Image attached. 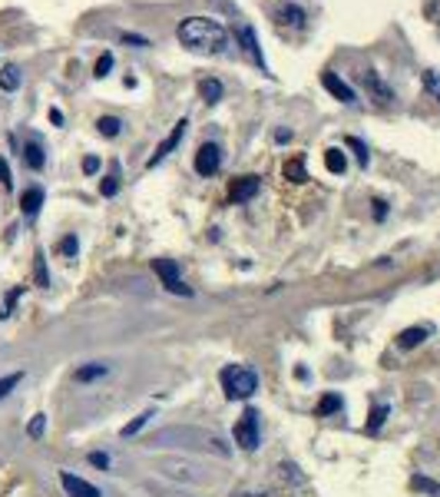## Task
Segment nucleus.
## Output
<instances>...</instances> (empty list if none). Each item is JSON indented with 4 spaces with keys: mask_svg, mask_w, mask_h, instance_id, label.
Instances as JSON below:
<instances>
[{
    "mask_svg": "<svg viewBox=\"0 0 440 497\" xmlns=\"http://www.w3.org/2000/svg\"><path fill=\"white\" fill-rule=\"evenodd\" d=\"M123 40H126V44H136V47H146V44H149L146 37H136V33H123Z\"/></svg>",
    "mask_w": 440,
    "mask_h": 497,
    "instance_id": "4c0bfd02",
    "label": "nucleus"
},
{
    "mask_svg": "<svg viewBox=\"0 0 440 497\" xmlns=\"http://www.w3.org/2000/svg\"><path fill=\"white\" fill-rule=\"evenodd\" d=\"M242 40H245V50H248V56L255 60L258 66H262V73H269V66H265V56H262V50H258V40H255V30L252 27H242Z\"/></svg>",
    "mask_w": 440,
    "mask_h": 497,
    "instance_id": "4468645a",
    "label": "nucleus"
},
{
    "mask_svg": "<svg viewBox=\"0 0 440 497\" xmlns=\"http://www.w3.org/2000/svg\"><path fill=\"white\" fill-rule=\"evenodd\" d=\"M219 378H222V391H226L228 401H248L258 391V375L252 371V368L228 365Z\"/></svg>",
    "mask_w": 440,
    "mask_h": 497,
    "instance_id": "f03ea898",
    "label": "nucleus"
},
{
    "mask_svg": "<svg viewBox=\"0 0 440 497\" xmlns=\"http://www.w3.org/2000/svg\"><path fill=\"white\" fill-rule=\"evenodd\" d=\"M348 146L355 150L358 162H361V166H367V146H365V143H361V140H355V136H348Z\"/></svg>",
    "mask_w": 440,
    "mask_h": 497,
    "instance_id": "7c9ffc66",
    "label": "nucleus"
},
{
    "mask_svg": "<svg viewBox=\"0 0 440 497\" xmlns=\"http://www.w3.org/2000/svg\"><path fill=\"white\" fill-rule=\"evenodd\" d=\"M258 189H262V179L258 176H238V179H232V186H228V196L236 199V203H248V199H255Z\"/></svg>",
    "mask_w": 440,
    "mask_h": 497,
    "instance_id": "9d476101",
    "label": "nucleus"
},
{
    "mask_svg": "<svg viewBox=\"0 0 440 497\" xmlns=\"http://www.w3.org/2000/svg\"><path fill=\"white\" fill-rule=\"evenodd\" d=\"M176 37L183 47L199 50V54H219L228 44V30L219 20H209V17H185L176 27Z\"/></svg>",
    "mask_w": 440,
    "mask_h": 497,
    "instance_id": "f257e3e1",
    "label": "nucleus"
},
{
    "mask_svg": "<svg viewBox=\"0 0 440 497\" xmlns=\"http://www.w3.org/2000/svg\"><path fill=\"white\" fill-rule=\"evenodd\" d=\"M279 20L288 23V27H301V23H305V11H301V7H281Z\"/></svg>",
    "mask_w": 440,
    "mask_h": 497,
    "instance_id": "b1692460",
    "label": "nucleus"
},
{
    "mask_svg": "<svg viewBox=\"0 0 440 497\" xmlns=\"http://www.w3.org/2000/svg\"><path fill=\"white\" fill-rule=\"evenodd\" d=\"M43 428H47V414H43V411H37V414L30 418V424H27V434H30V438H40Z\"/></svg>",
    "mask_w": 440,
    "mask_h": 497,
    "instance_id": "cd10ccee",
    "label": "nucleus"
},
{
    "mask_svg": "<svg viewBox=\"0 0 440 497\" xmlns=\"http://www.w3.org/2000/svg\"><path fill=\"white\" fill-rule=\"evenodd\" d=\"M23 162L30 166V169H43V162H47V156H43V146L37 140H27L23 143Z\"/></svg>",
    "mask_w": 440,
    "mask_h": 497,
    "instance_id": "ddd939ff",
    "label": "nucleus"
},
{
    "mask_svg": "<svg viewBox=\"0 0 440 497\" xmlns=\"http://www.w3.org/2000/svg\"><path fill=\"white\" fill-rule=\"evenodd\" d=\"M285 179H291V183H308V173H305V156H295V160L285 162Z\"/></svg>",
    "mask_w": 440,
    "mask_h": 497,
    "instance_id": "dca6fc26",
    "label": "nucleus"
},
{
    "mask_svg": "<svg viewBox=\"0 0 440 497\" xmlns=\"http://www.w3.org/2000/svg\"><path fill=\"white\" fill-rule=\"evenodd\" d=\"M275 140H279V143H288V140H291V130H279V133H275Z\"/></svg>",
    "mask_w": 440,
    "mask_h": 497,
    "instance_id": "ea45409f",
    "label": "nucleus"
},
{
    "mask_svg": "<svg viewBox=\"0 0 440 497\" xmlns=\"http://www.w3.org/2000/svg\"><path fill=\"white\" fill-rule=\"evenodd\" d=\"M152 272L159 275L162 285H166L172 295H185V299L192 295V289L183 282V275H179V265H176L172 259H152Z\"/></svg>",
    "mask_w": 440,
    "mask_h": 497,
    "instance_id": "7ed1b4c3",
    "label": "nucleus"
},
{
    "mask_svg": "<svg viewBox=\"0 0 440 497\" xmlns=\"http://www.w3.org/2000/svg\"><path fill=\"white\" fill-rule=\"evenodd\" d=\"M0 186L4 189H13V176H11V166H7V160L0 156Z\"/></svg>",
    "mask_w": 440,
    "mask_h": 497,
    "instance_id": "473e14b6",
    "label": "nucleus"
},
{
    "mask_svg": "<svg viewBox=\"0 0 440 497\" xmlns=\"http://www.w3.org/2000/svg\"><path fill=\"white\" fill-rule=\"evenodd\" d=\"M420 83H424V90H427L434 100H440V73L437 70H424L420 73Z\"/></svg>",
    "mask_w": 440,
    "mask_h": 497,
    "instance_id": "4be33fe9",
    "label": "nucleus"
},
{
    "mask_svg": "<svg viewBox=\"0 0 440 497\" xmlns=\"http://www.w3.org/2000/svg\"><path fill=\"white\" fill-rule=\"evenodd\" d=\"M90 465H93V467H103V471H106V467H109V454L93 451V454H90Z\"/></svg>",
    "mask_w": 440,
    "mask_h": 497,
    "instance_id": "f704fd0d",
    "label": "nucleus"
},
{
    "mask_svg": "<svg viewBox=\"0 0 440 497\" xmlns=\"http://www.w3.org/2000/svg\"><path fill=\"white\" fill-rule=\"evenodd\" d=\"M149 418H152V414H149V411H146V414H140L136 421H129V424H126V428H123V431H119V434H123V438H133V434H140L142 428H146V421H149Z\"/></svg>",
    "mask_w": 440,
    "mask_h": 497,
    "instance_id": "bb28decb",
    "label": "nucleus"
},
{
    "mask_svg": "<svg viewBox=\"0 0 440 497\" xmlns=\"http://www.w3.org/2000/svg\"><path fill=\"white\" fill-rule=\"evenodd\" d=\"M60 484H63V491H66L70 497H103L97 487L90 484V481L76 477L73 471H60Z\"/></svg>",
    "mask_w": 440,
    "mask_h": 497,
    "instance_id": "6e6552de",
    "label": "nucleus"
},
{
    "mask_svg": "<svg viewBox=\"0 0 440 497\" xmlns=\"http://www.w3.org/2000/svg\"><path fill=\"white\" fill-rule=\"evenodd\" d=\"M109 375V365H99V361H90V365L76 368L73 378L80 381V385H86V381H97V378H106Z\"/></svg>",
    "mask_w": 440,
    "mask_h": 497,
    "instance_id": "2eb2a0df",
    "label": "nucleus"
},
{
    "mask_svg": "<svg viewBox=\"0 0 440 497\" xmlns=\"http://www.w3.org/2000/svg\"><path fill=\"white\" fill-rule=\"evenodd\" d=\"M341 395H334V391H328V395H324L322 401H318V408H314V414H318V418H328V414H334V411H341Z\"/></svg>",
    "mask_w": 440,
    "mask_h": 497,
    "instance_id": "6ab92c4d",
    "label": "nucleus"
},
{
    "mask_svg": "<svg viewBox=\"0 0 440 497\" xmlns=\"http://www.w3.org/2000/svg\"><path fill=\"white\" fill-rule=\"evenodd\" d=\"M60 252H63L66 259H73L76 252H80V242H76V236H66V239H60Z\"/></svg>",
    "mask_w": 440,
    "mask_h": 497,
    "instance_id": "c756f323",
    "label": "nucleus"
},
{
    "mask_svg": "<svg viewBox=\"0 0 440 497\" xmlns=\"http://www.w3.org/2000/svg\"><path fill=\"white\" fill-rule=\"evenodd\" d=\"M97 130L103 133V136H109V140H113V136H119L123 123H119L116 116H99V119H97Z\"/></svg>",
    "mask_w": 440,
    "mask_h": 497,
    "instance_id": "393cba45",
    "label": "nucleus"
},
{
    "mask_svg": "<svg viewBox=\"0 0 440 497\" xmlns=\"http://www.w3.org/2000/svg\"><path fill=\"white\" fill-rule=\"evenodd\" d=\"M322 83H324V90H328L334 100H341V103H348V107H351V103H358L355 90L348 87V83H344L338 73H331V70H324V73H322Z\"/></svg>",
    "mask_w": 440,
    "mask_h": 497,
    "instance_id": "1a4fd4ad",
    "label": "nucleus"
},
{
    "mask_svg": "<svg viewBox=\"0 0 440 497\" xmlns=\"http://www.w3.org/2000/svg\"><path fill=\"white\" fill-rule=\"evenodd\" d=\"M109 70H113V54H103V56L97 60V70H93V73H97L99 80H103V76H106Z\"/></svg>",
    "mask_w": 440,
    "mask_h": 497,
    "instance_id": "2f4dec72",
    "label": "nucleus"
},
{
    "mask_svg": "<svg viewBox=\"0 0 440 497\" xmlns=\"http://www.w3.org/2000/svg\"><path fill=\"white\" fill-rule=\"evenodd\" d=\"M40 205H43V189H40V186H30V189H23V196H20L23 216H37V212H40Z\"/></svg>",
    "mask_w": 440,
    "mask_h": 497,
    "instance_id": "f8f14e48",
    "label": "nucleus"
},
{
    "mask_svg": "<svg viewBox=\"0 0 440 497\" xmlns=\"http://www.w3.org/2000/svg\"><path fill=\"white\" fill-rule=\"evenodd\" d=\"M99 193L106 196V199H109V196H116V193H119V183H116V176H106V179H103V183H99Z\"/></svg>",
    "mask_w": 440,
    "mask_h": 497,
    "instance_id": "72a5a7b5",
    "label": "nucleus"
},
{
    "mask_svg": "<svg viewBox=\"0 0 440 497\" xmlns=\"http://www.w3.org/2000/svg\"><path fill=\"white\" fill-rule=\"evenodd\" d=\"M185 126H189V123H185V119H179V123H176V126H172V133H169V136H166V140L159 143V146H156V152H152L149 160H146V166H149V169H156V166H159V162L166 160V156H169V152L176 150V146H179V143H183V136H185Z\"/></svg>",
    "mask_w": 440,
    "mask_h": 497,
    "instance_id": "423d86ee",
    "label": "nucleus"
},
{
    "mask_svg": "<svg viewBox=\"0 0 440 497\" xmlns=\"http://www.w3.org/2000/svg\"><path fill=\"white\" fill-rule=\"evenodd\" d=\"M33 275H37V285H40V289H50V275H47V259H43V252L33 256Z\"/></svg>",
    "mask_w": 440,
    "mask_h": 497,
    "instance_id": "5701e85b",
    "label": "nucleus"
},
{
    "mask_svg": "<svg viewBox=\"0 0 440 497\" xmlns=\"http://www.w3.org/2000/svg\"><path fill=\"white\" fill-rule=\"evenodd\" d=\"M387 414H391V408H387V405H377V408L371 411V414H367L365 431H367V434H377V431H381V424L387 421Z\"/></svg>",
    "mask_w": 440,
    "mask_h": 497,
    "instance_id": "aec40b11",
    "label": "nucleus"
},
{
    "mask_svg": "<svg viewBox=\"0 0 440 497\" xmlns=\"http://www.w3.org/2000/svg\"><path fill=\"white\" fill-rule=\"evenodd\" d=\"M199 97H202L205 103H219V100H222V83H219L215 76H205L202 83H199Z\"/></svg>",
    "mask_w": 440,
    "mask_h": 497,
    "instance_id": "f3484780",
    "label": "nucleus"
},
{
    "mask_svg": "<svg viewBox=\"0 0 440 497\" xmlns=\"http://www.w3.org/2000/svg\"><path fill=\"white\" fill-rule=\"evenodd\" d=\"M361 83H365L367 97L374 100V103H391V100H394V90L387 87L384 80H381V73H374V70H365V73H361Z\"/></svg>",
    "mask_w": 440,
    "mask_h": 497,
    "instance_id": "0eeeda50",
    "label": "nucleus"
},
{
    "mask_svg": "<svg viewBox=\"0 0 440 497\" xmlns=\"http://www.w3.org/2000/svg\"><path fill=\"white\" fill-rule=\"evenodd\" d=\"M371 205H374V219H377V222H381V219L387 216V203H384V199H374V203H371Z\"/></svg>",
    "mask_w": 440,
    "mask_h": 497,
    "instance_id": "e433bc0d",
    "label": "nucleus"
},
{
    "mask_svg": "<svg viewBox=\"0 0 440 497\" xmlns=\"http://www.w3.org/2000/svg\"><path fill=\"white\" fill-rule=\"evenodd\" d=\"M97 169H99V160H97V156H86V160H83V173H86V176H93Z\"/></svg>",
    "mask_w": 440,
    "mask_h": 497,
    "instance_id": "c9c22d12",
    "label": "nucleus"
},
{
    "mask_svg": "<svg viewBox=\"0 0 440 497\" xmlns=\"http://www.w3.org/2000/svg\"><path fill=\"white\" fill-rule=\"evenodd\" d=\"M20 381H23L20 371H13V375H7V378H0V398H7V395H11V391L17 388Z\"/></svg>",
    "mask_w": 440,
    "mask_h": 497,
    "instance_id": "c85d7f7f",
    "label": "nucleus"
},
{
    "mask_svg": "<svg viewBox=\"0 0 440 497\" xmlns=\"http://www.w3.org/2000/svg\"><path fill=\"white\" fill-rule=\"evenodd\" d=\"M236 444L242 451H255L258 448V411L245 408L242 418L236 421Z\"/></svg>",
    "mask_w": 440,
    "mask_h": 497,
    "instance_id": "20e7f679",
    "label": "nucleus"
},
{
    "mask_svg": "<svg viewBox=\"0 0 440 497\" xmlns=\"http://www.w3.org/2000/svg\"><path fill=\"white\" fill-rule=\"evenodd\" d=\"M414 487H417V491H424V494H430V497H440V484L437 481H430V477H414Z\"/></svg>",
    "mask_w": 440,
    "mask_h": 497,
    "instance_id": "a878e982",
    "label": "nucleus"
},
{
    "mask_svg": "<svg viewBox=\"0 0 440 497\" xmlns=\"http://www.w3.org/2000/svg\"><path fill=\"white\" fill-rule=\"evenodd\" d=\"M222 166V150L215 143H202L199 152H195V173L199 176H215Z\"/></svg>",
    "mask_w": 440,
    "mask_h": 497,
    "instance_id": "39448f33",
    "label": "nucleus"
},
{
    "mask_svg": "<svg viewBox=\"0 0 440 497\" xmlns=\"http://www.w3.org/2000/svg\"><path fill=\"white\" fill-rule=\"evenodd\" d=\"M324 169L334 176H341L344 169H348V156H344L341 150H324Z\"/></svg>",
    "mask_w": 440,
    "mask_h": 497,
    "instance_id": "a211bd4d",
    "label": "nucleus"
},
{
    "mask_svg": "<svg viewBox=\"0 0 440 497\" xmlns=\"http://www.w3.org/2000/svg\"><path fill=\"white\" fill-rule=\"evenodd\" d=\"M430 335V328L427 325H414V328H404L398 335V348H404V352H410V348H417L424 338Z\"/></svg>",
    "mask_w": 440,
    "mask_h": 497,
    "instance_id": "9b49d317",
    "label": "nucleus"
},
{
    "mask_svg": "<svg viewBox=\"0 0 440 497\" xmlns=\"http://www.w3.org/2000/svg\"><path fill=\"white\" fill-rule=\"evenodd\" d=\"M50 123H54V126H60V123H63V113H60V109H50Z\"/></svg>",
    "mask_w": 440,
    "mask_h": 497,
    "instance_id": "58836bf2",
    "label": "nucleus"
},
{
    "mask_svg": "<svg viewBox=\"0 0 440 497\" xmlns=\"http://www.w3.org/2000/svg\"><path fill=\"white\" fill-rule=\"evenodd\" d=\"M0 87H4V90H17V87H20V70H17L13 64H7L4 70H0Z\"/></svg>",
    "mask_w": 440,
    "mask_h": 497,
    "instance_id": "412c9836",
    "label": "nucleus"
}]
</instances>
